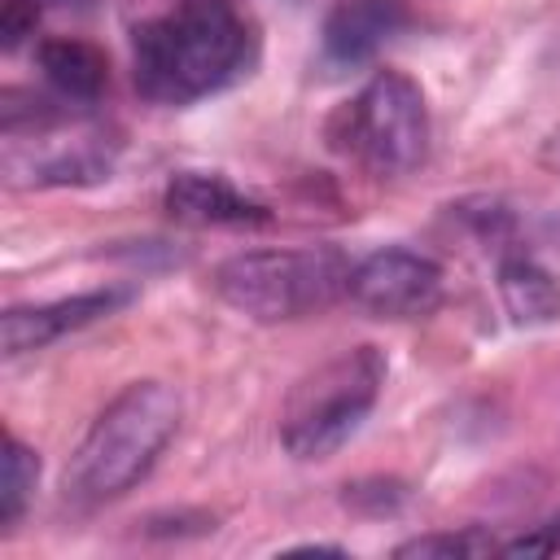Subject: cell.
<instances>
[{"label": "cell", "instance_id": "4", "mask_svg": "<svg viewBox=\"0 0 560 560\" xmlns=\"http://www.w3.org/2000/svg\"><path fill=\"white\" fill-rule=\"evenodd\" d=\"M385 385V359L376 346L341 350L306 372L280 407V442L293 459H328L376 407Z\"/></svg>", "mask_w": 560, "mask_h": 560}, {"label": "cell", "instance_id": "17", "mask_svg": "<svg viewBox=\"0 0 560 560\" xmlns=\"http://www.w3.org/2000/svg\"><path fill=\"white\" fill-rule=\"evenodd\" d=\"M48 4H70V9H88L92 0H48Z\"/></svg>", "mask_w": 560, "mask_h": 560}, {"label": "cell", "instance_id": "12", "mask_svg": "<svg viewBox=\"0 0 560 560\" xmlns=\"http://www.w3.org/2000/svg\"><path fill=\"white\" fill-rule=\"evenodd\" d=\"M35 481H39V455L9 433L4 438V490H0V525L4 529L18 525V516L26 512Z\"/></svg>", "mask_w": 560, "mask_h": 560}, {"label": "cell", "instance_id": "14", "mask_svg": "<svg viewBox=\"0 0 560 560\" xmlns=\"http://www.w3.org/2000/svg\"><path fill=\"white\" fill-rule=\"evenodd\" d=\"M35 22H39V0H4V9H0V44L18 48L26 35H35Z\"/></svg>", "mask_w": 560, "mask_h": 560}, {"label": "cell", "instance_id": "9", "mask_svg": "<svg viewBox=\"0 0 560 560\" xmlns=\"http://www.w3.org/2000/svg\"><path fill=\"white\" fill-rule=\"evenodd\" d=\"M402 26H407L402 0H337L319 26V57L337 70L363 66Z\"/></svg>", "mask_w": 560, "mask_h": 560}, {"label": "cell", "instance_id": "10", "mask_svg": "<svg viewBox=\"0 0 560 560\" xmlns=\"http://www.w3.org/2000/svg\"><path fill=\"white\" fill-rule=\"evenodd\" d=\"M499 302L516 328H538L560 319V280L529 254L512 249L499 258Z\"/></svg>", "mask_w": 560, "mask_h": 560}, {"label": "cell", "instance_id": "11", "mask_svg": "<svg viewBox=\"0 0 560 560\" xmlns=\"http://www.w3.org/2000/svg\"><path fill=\"white\" fill-rule=\"evenodd\" d=\"M39 70H44V79H48L66 101H74V105H92V101L105 92V83H109V61H105V52H101L96 44L70 39V35L39 44Z\"/></svg>", "mask_w": 560, "mask_h": 560}, {"label": "cell", "instance_id": "5", "mask_svg": "<svg viewBox=\"0 0 560 560\" xmlns=\"http://www.w3.org/2000/svg\"><path fill=\"white\" fill-rule=\"evenodd\" d=\"M332 144L372 175H411L429 153V109L416 79L376 70L354 101L332 118Z\"/></svg>", "mask_w": 560, "mask_h": 560}, {"label": "cell", "instance_id": "16", "mask_svg": "<svg viewBox=\"0 0 560 560\" xmlns=\"http://www.w3.org/2000/svg\"><path fill=\"white\" fill-rule=\"evenodd\" d=\"M542 162L560 171V131H551V136H547V144H542Z\"/></svg>", "mask_w": 560, "mask_h": 560}, {"label": "cell", "instance_id": "15", "mask_svg": "<svg viewBox=\"0 0 560 560\" xmlns=\"http://www.w3.org/2000/svg\"><path fill=\"white\" fill-rule=\"evenodd\" d=\"M499 551L503 556H551V551H560V516L534 525V534H521V538L503 542Z\"/></svg>", "mask_w": 560, "mask_h": 560}, {"label": "cell", "instance_id": "2", "mask_svg": "<svg viewBox=\"0 0 560 560\" xmlns=\"http://www.w3.org/2000/svg\"><path fill=\"white\" fill-rule=\"evenodd\" d=\"M179 429V394L166 381L127 385L92 420L66 464V499L79 508L109 503L149 477Z\"/></svg>", "mask_w": 560, "mask_h": 560}, {"label": "cell", "instance_id": "6", "mask_svg": "<svg viewBox=\"0 0 560 560\" xmlns=\"http://www.w3.org/2000/svg\"><path fill=\"white\" fill-rule=\"evenodd\" d=\"M346 298L376 319H420L442 302V267L416 249L389 245L350 267Z\"/></svg>", "mask_w": 560, "mask_h": 560}, {"label": "cell", "instance_id": "13", "mask_svg": "<svg viewBox=\"0 0 560 560\" xmlns=\"http://www.w3.org/2000/svg\"><path fill=\"white\" fill-rule=\"evenodd\" d=\"M490 551H499V542L490 538V534H481V529H451V534H420V538H407V542H398L394 547V556L398 560H455V556H464V560H472V556H490Z\"/></svg>", "mask_w": 560, "mask_h": 560}, {"label": "cell", "instance_id": "7", "mask_svg": "<svg viewBox=\"0 0 560 560\" xmlns=\"http://www.w3.org/2000/svg\"><path fill=\"white\" fill-rule=\"evenodd\" d=\"M162 206L175 223L188 228H258L271 223V210L254 197H245L232 179L210 175V171H179L166 192Z\"/></svg>", "mask_w": 560, "mask_h": 560}, {"label": "cell", "instance_id": "3", "mask_svg": "<svg viewBox=\"0 0 560 560\" xmlns=\"http://www.w3.org/2000/svg\"><path fill=\"white\" fill-rule=\"evenodd\" d=\"M350 258L337 245H302V249H245L214 267V293L258 324L302 319L328 311L346 298Z\"/></svg>", "mask_w": 560, "mask_h": 560}, {"label": "cell", "instance_id": "8", "mask_svg": "<svg viewBox=\"0 0 560 560\" xmlns=\"http://www.w3.org/2000/svg\"><path fill=\"white\" fill-rule=\"evenodd\" d=\"M122 302H127L122 289H96V293H74V298L44 302V306H13L0 319L4 354L18 359V354H31V350H44L48 341H57V337H66L83 324H96L101 315L118 311Z\"/></svg>", "mask_w": 560, "mask_h": 560}, {"label": "cell", "instance_id": "1", "mask_svg": "<svg viewBox=\"0 0 560 560\" xmlns=\"http://www.w3.org/2000/svg\"><path fill=\"white\" fill-rule=\"evenodd\" d=\"M254 22L232 0H179L131 31L136 92L153 105H192L249 74Z\"/></svg>", "mask_w": 560, "mask_h": 560}]
</instances>
